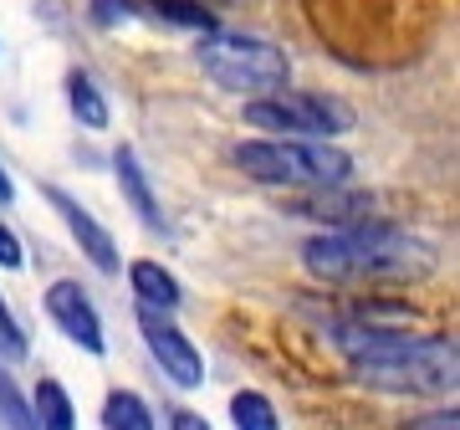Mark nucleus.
<instances>
[{
    "label": "nucleus",
    "instance_id": "nucleus-1",
    "mask_svg": "<svg viewBox=\"0 0 460 430\" xmlns=\"http://www.w3.org/2000/svg\"><path fill=\"white\" fill-rule=\"evenodd\" d=\"M332 338L348 354L353 380L378 390V395H456V338L440 333H368L332 323Z\"/></svg>",
    "mask_w": 460,
    "mask_h": 430
},
{
    "label": "nucleus",
    "instance_id": "nucleus-2",
    "mask_svg": "<svg viewBox=\"0 0 460 430\" xmlns=\"http://www.w3.org/2000/svg\"><path fill=\"white\" fill-rule=\"evenodd\" d=\"M302 266L328 287H378V282H425L435 272V246L394 231L384 220L353 231H323L302 246Z\"/></svg>",
    "mask_w": 460,
    "mask_h": 430
},
{
    "label": "nucleus",
    "instance_id": "nucleus-3",
    "mask_svg": "<svg viewBox=\"0 0 460 430\" xmlns=\"http://www.w3.org/2000/svg\"><path fill=\"white\" fill-rule=\"evenodd\" d=\"M230 165L256 184L277 190H338L353 180V154L323 139H241Z\"/></svg>",
    "mask_w": 460,
    "mask_h": 430
},
{
    "label": "nucleus",
    "instance_id": "nucleus-4",
    "mask_svg": "<svg viewBox=\"0 0 460 430\" xmlns=\"http://www.w3.org/2000/svg\"><path fill=\"white\" fill-rule=\"evenodd\" d=\"M195 62L215 87H226L235 98H271L281 87H292V62L277 41L246 31H205L195 41Z\"/></svg>",
    "mask_w": 460,
    "mask_h": 430
},
{
    "label": "nucleus",
    "instance_id": "nucleus-5",
    "mask_svg": "<svg viewBox=\"0 0 460 430\" xmlns=\"http://www.w3.org/2000/svg\"><path fill=\"white\" fill-rule=\"evenodd\" d=\"M251 129H261V139H323L332 144L338 133L353 129V108L332 93H296L281 87L271 98H251L241 108Z\"/></svg>",
    "mask_w": 460,
    "mask_h": 430
},
{
    "label": "nucleus",
    "instance_id": "nucleus-6",
    "mask_svg": "<svg viewBox=\"0 0 460 430\" xmlns=\"http://www.w3.org/2000/svg\"><path fill=\"white\" fill-rule=\"evenodd\" d=\"M138 333H144V344H148V354H154V364L164 369V374L180 384V390H199V384H205V354H199L190 338H184V328H180L169 313L138 308Z\"/></svg>",
    "mask_w": 460,
    "mask_h": 430
},
{
    "label": "nucleus",
    "instance_id": "nucleus-7",
    "mask_svg": "<svg viewBox=\"0 0 460 430\" xmlns=\"http://www.w3.org/2000/svg\"><path fill=\"white\" fill-rule=\"evenodd\" d=\"M47 318L57 323V333H62V338H72L83 354H93V359H102V354H108L98 302L83 292V282H72V277L51 282V287H47Z\"/></svg>",
    "mask_w": 460,
    "mask_h": 430
},
{
    "label": "nucleus",
    "instance_id": "nucleus-8",
    "mask_svg": "<svg viewBox=\"0 0 460 430\" xmlns=\"http://www.w3.org/2000/svg\"><path fill=\"white\" fill-rule=\"evenodd\" d=\"M41 195H47L51 211L62 215L66 236L77 241V251H83L87 262L98 266V272H108V277H118V272H123V256H118L113 231H108V226H102L98 215L87 211V205H77V200L66 195V190H57V184H41Z\"/></svg>",
    "mask_w": 460,
    "mask_h": 430
},
{
    "label": "nucleus",
    "instance_id": "nucleus-9",
    "mask_svg": "<svg viewBox=\"0 0 460 430\" xmlns=\"http://www.w3.org/2000/svg\"><path fill=\"white\" fill-rule=\"evenodd\" d=\"M292 215H307L323 231H353V226H368L374 220V195L363 190H307L302 200H292Z\"/></svg>",
    "mask_w": 460,
    "mask_h": 430
},
{
    "label": "nucleus",
    "instance_id": "nucleus-10",
    "mask_svg": "<svg viewBox=\"0 0 460 430\" xmlns=\"http://www.w3.org/2000/svg\"><path fill=\"white\" fill-rule=\"evenodd\" d=\"M113 175H118V190H123V200H128V211L144 220L148 231H164V205H159V195H154V184H148L144 165H138V154L123 144V149H113Z\"/></svg>",
    "mask_w": 460,
    "mask_h": 430
},
{
    "label": "nucleus",
    "instance_id": "nucleus-11",
    "mask_svg": "<svg viewBox=\"0 0 460 430\" xmlns=\"http://www.w3.org/2000/svg\"><path fill=\"white\" fill-rule=\"evenodd\" d=\"M128 287H133V298H138V308H154V313H174L184 302L180 277L164 262H148V256L128 262Z\"/></svg>",
    "mask_w": 460,
    "mask_h": 430
},
{
    "label": "nucleus",
    "instance_id": "nucleus-12",
    "mask_svg": "<svg viewBox=\"0 0 460 430\" xmlns=\"http://www.w3.org/2000/svg\"><path fill=\"white\" fill-rule=\"evenodd\" d=\"M66 108H72V118H77L83 129H93V133H102L108 123H113V108H108V98H102V87L93 83V72H83V67L66 72Z\"/></svg>",
    "mask_w": 460,
    "mask_h": 430
},
{
    "label": "nucleus",
    "instance_id": "nucleus-13",
    "mask_svg": "<svg viewBox=\"0 0 460 430\" xmlns=\"http://www.w3.org/2000/svg\"><path fill=\"white\" fill-rule=\"evenodd\" d=\"M31 430H77V410L62 380H41L31 395Z\"/></svg>",
    "mask_w": 460,
    "mask_h": 430
},
{
    "label": "nucleus",
    "instance_id": "nucleus-14",
    "mask_svg": "<svg viewBox=\"0 0 460 430\" xmlns=\"http://www.w3.org/2000/svg\"><path fill=\"white\" fill-rule=\"evenodd\" d=\"M138 11L159 16L164 26H180V31H215V11L205 0H138Z\"/></svg>",
    "mask_w": 460,
    "mask_h": 430
},
{
    "label": "nucleus",
    "instance_id": "nucleus-15",
    "mask_svg": "<svg viewBox=\"0 0 460 430\" xmlns=\"http://www.w3.org/2000/svg\"><path fill=\"white\" fill-rule=\"evenodd\" d=\"M102 430H154V410L133 390H108V399H102Z\"/></svg>",
    "mask_w": 460,
    "mask_h": 430
},
{
    "label": "nucleus",
    "instance_id": "nucleus-16",
    "mask_svg": "<svg viewBox=\"0 0 460 430\" xmlns=\"http://www.w3.org/2000/svg\"><path fill=\"white\" fill-rule=\"evenodd\" d=\"M230 426L235 430H281V415L261 390H235L230 395Z\"/></svg>",
    "mask_w": 460,
    "mask_h": 430
},
{
    "label": "nucleus",
    "instance_id": "nucleus-17",
    "mask_svg": "<svg viewBox=\"0 0 460 430\" xmlns=\"http://www.w3.org/2000/svg\"><path fill=\"white\" fill-rule=\"evenodd\" d=\"M26 328L16 323V313H11V302L0 298V359H26Z\"/></svg>",
    "mask_w": 460,
    "mask_h": 430
},
{
    "label": "nucleus",
    "instance_id": "nucleus-18",
    "mask_svg": "<svg viewBox=\"0 0 460 430\" xmlns=\"http://www.w3.org/2000/svg\"><path fill=\"white\" fill-rule=\"evenodd\" d=\"M133 16H144L138 0H93V21H98V26H123V21H133Z\"/></svg>",
    "mask_w": 460,
    "mask_h": 430
},
{
    "label": "nucleus",
    "instance_id": "nucleus-19",
    "mask_svg": "<svg viewBox=\"0 0 460 430\" xmlns=\"http://www.w3.org/2000/svg\"><path fill=\"white\" fill-rule=\"evenodd\" d=\"M404 430H460V410L456 405L425 410V415H414V420H404Z\"/></svg>",
    "mask_w": 460,
    "mask_h": 430
},
{
    "label": "nucleus",
    "instance_id": "nucleus-20",
    "mask_svg": "<svg viewBox=\"0 0 460 430\" xmlns=\"http://www.w3.org/2000/svg\"><path fill=\"white\" fill-rule=\"evenodd\" d=\"M0 266H5V272H21V266H26V251H21V236L11 231L5 220H0Z\"/></svg>",
    "mask_w": 460,
    "mask_h": 430
},
{
    "label": "nucleus",
    "instance_id": "nucleus-21",
    "mask_svg": "<svg viewBox=\"0 0 460 430\" xmlns=\"http://www.w3.org/2000/svg\"><path fill=\"white\" fill-rule=\"evenodd\" d=\"M169 430H210V420H205V415H195V410H174Z\"/></svg>",
    "mask_w": 460,
    "mask_h": 430
},
{
    "label": "nucleus",
    "instance_id": "nucleus-22",
    "mask_svg": "<svg viewBox=\"0 0 460 430\" xmlns=\"http://www.w3.org/2000/svg\"><path fill=\"white\" fill-rule=\"evenodd\" d=\"M11 200H16V184H11V175H5V169H0V205H11Z\"/></svg>",
    "mask_w": 460,
    "mask_h": 430
}]
</instances>
